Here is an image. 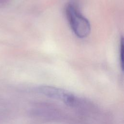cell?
<instances>
[{
	"mask_svg": "<svg viewBox=\"0 0 124 124\" xmlns=\"http://www.w3.org/2000/svg\"><path fill=\"white\" fill-rule=\"evenodd\" d=\"M120 62L122 71L124 70V39L122 37L120 41Z\"/></svg>",
	"mask_w": 124,
	"mask_h": 124,
	"instance_id": "obj_3",
	"label": "cell"
},
{
	"mask_svg": "<svg viewBox=\"0 0 124 124\" xmlns=\"http://www.w3.org/2000/svg\"><path fill=\"white\" fill-rule=\"evenodd\" d=\"M66 17L72 30L78 38L87 37L90 33L91 27L89 20L73 4H68L65 9Z\"/></svg>",
	"mask_w": 124,
	"mask_h": 124,
	"instance_id": "obj_1",
	"label": "cell"
},
{
	"mask_svg": "<svg viewBox=\"0 0 124 124\" xmlns=\"http://www.w3.org/2000/svg\"><path fill=\"white\" fill-rule=\"evenodd\" d=\"M37 90L40 93L47 97L61 101L70 107H77L79 103L78 98L74 94L55 87L42 85L38 87Z\"/></svg>",
	"mask_w": 124,
	"mask_h": 124,
	"instance_id": "obj_2",
	"label": "cell"
},
{
	"mask_svg": "<svg viewBox=\"0 0 124 124\" xmlns=\"http://www.w3.org/2000/svg\"><path fill=\"white\" fill-rule=\"evenodd\" d=\"M8 0H0V3H2L4 2H5Z\"/></svg>",
	"mask_w": 124,
	"mask_h": 124,
	"instance_id": "obj_4",
	"label": "cell"
}]
</instances>
